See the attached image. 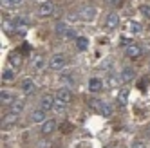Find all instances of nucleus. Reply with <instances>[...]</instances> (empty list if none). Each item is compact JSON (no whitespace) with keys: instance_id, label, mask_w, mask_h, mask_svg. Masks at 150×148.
Here are the masks:
<instances>
[{"instance_id":"obj_1","label":"nucleus","mask_w":150,"mask_h":148,"mask_svg":"<svg viewBox=\"0 0 150 148\" xmlns=\"http://www.w3.org/2000/svg\"><path fill=\"white\" fill-rule=\"evenodd\" d=\"M65 65H67V60H65V56H62V54H54L51 58V61H49V67L52 70H62Z\"/></svg>"},{"instance_id":"obj_2","label":"nucleus","mask_w":150,"mask_h":148,"mask_svg":"<svg viewBox=\"0 0 150 148\" xmlns=\"http://www.w3.org/2000/svg\"><path fill=\"white\" fill-rule=\"evenodd\" d=\"M40 109L42 110H51V109H54V98L51 96V94H45V96H42L40 99Z\"/></svg>"},{"instance_id":"obj_3","label":"nucleus","mask_w":150,"mask_h":148,"mask_svg":"<svg viewBox=\"0 0 150 148\" xmlns=\"http://www.w3.org/2000/svg\"><path fill=\"white\" fill-rule=\"evenodd\" d=\"M80 16L83 20H94V16H96V7L94 6H83L80 9Z\"/></svg>"},{"instance_id":"obj_4","label":"nucleus","mask_w":150,"mask_h":148,"mask_svg":"<svg viewBox=\"0 0 150 148\" xmlns=\"http://www.w3.org/2000/svg\"><path fill=\"white\" fill-rule=\"evenodd\" d=\"M105 25L109 29H116L117 25H120V16H117L116 13H109L105 18Z\"/></svg>"},{"instance_id":"obj_5","label":"nucleus","mask_w":150,"mask_h":148,"mask_svg":"<svg viewBox=\"0 0 150 148\" xmlns=\"http://www.w3.org/2000/svg\"><path fill=\"white\" fill-rule=\"evenodd\" d=\"M52 11H54V4L52 2H44L40 6V9H38V15L40 16H49Z\"/></svg>"},{"instance_id":"obj_6","label":"nucleus","mask_w":150,"mask_h":148,"mask_svg":"<svg viewBox=\"0 0 150 148\" xmlns=\"http://www.w3.org/2000/svg\"><path fill=\"white\" fill-rule=\"evenodd\" d=\"M121 81L123 83H128V81H132L134 78H136V72H134V69H130V67H125L123 70H121Z\"/></svg>"},{"instance_id":"obj_7","label":"nucleus","mask_w":150,"mask_h":148,"mask_svg":"<svg viewBox=\"0 0 150 148\" xmlns=\"http://www.w3.org/2000/svg\"><path fill=\"white\" fill-rule=\"evenodd\" d=\"M54 128H56V121H54V119H47L44 125H42V134H44V135H49V134L54 132Z\"/></svg>"},{"instance_id":"obj_8","label":"nucleus","mask_w":150,"mask_h":148,"mask_svg":"<svg viewBox=\"0 0 150 148\" xmlns=\"http://www.w3.org/2000/svg\"><path fill=\"white\" fill-rule=\"evenodd\" d=\"M0 99H2V105H13L16 99H15V96H13V92H9V90H2L0 92Z\"/></svg>"},{"instance_id":"obj_9","label":"nucleus","mask_w":150,"mask_h":148,"mask_svg":"<svg viewBox=\"0 0 150 148\" xmlns=\"http://www.w3.org/2000/svg\"><path fill=\"white\" fill-rule=\"evenodd\" d=\"M22 54H18V52H13V54H9V63H11L13 69H20L22 67Z\"/></svg>"},{"instance_id":"obj_10","label":"nucleus","mask_w":150,"mask_h":148,"mask_svg":"<svg viewBox=\"0 0 150 148\" xmlns=\"http://www.w3.org/2000/svg\"><path fill=\"white\" fill-rule=\"evenodd\" d=\"M101 87H103V81L100 78H91L89 80V89H91V92H100Z\"/></svg>"},{"instance_id":"obj_11","label":"nucleus","mask_w":150,"mask_h":148,"mask_svg":"<svg viewBox=\"0 0 150 148\" xmlns=\"http://www.w3.org/2000/svg\"><path fill=\"white\" fill-rule=\"evenodd\" d=\"M141 47H139V45H128L127 49H125V52H127V56L128 58H137L139 54H141Z\"/></svg>"},{"instance_id":"obj_12","label":"nucleus","mask_w":150,"mask_h":148,"mask_svg":"<svg viewBox=\"0 0 150 148\" xmlns=\"http://www.w3.org/2000/svg\"><path fill=\"white\" fill-rule=\"evenodd\" d=\"M56 98L62 99V101H65V103H69V101L72 99V94H71L69 89H60V90L56 92Z\"/></svg>"},{"instance_id":"obj_13","label":"nucleus","mask_w":150,"mask_h":148,"mask_svg":"<svg viewBox=\"0 0 150 148\" xmlns=\"http://www.w3.org/2000/svg\"><path fill=\"white\" fill-rule=\"evenodd\" d=\"M31 119H33L35 123H45V121H47V119H45V110H42V109L35 110L33 116H31Z\"/></svg>"},{"instance_id":"obj_14","label":"nucleus","mask_w":150,"mask_h":148,"mask_svg":"<svg viewBox=\"0 0 150 148\" xmlns=\"http://www.w3.org/2000/svg\"><path fill=\"white\" fill-rule=\"evenodd\" d=\"M22 90L25 94H33L35 92V83H33V80H31V78H25L22 81Z\"/></svg>"},{"instance_id":"obj_15","label":"nucleus","mask_w":150,"mask_h":148,"mask_svg":"<svg viewBox=\"0 0 150 148\" xmlns=\"http://www.w3.org/2000/svg\"><path fill=\"white\" fill-rule=\"evenodd\" d=\"M24 109H25V103H24L22 99H16V101L11 105V112H13V114H16V116H18V114H22V112H24Z\"/></svg>"},{"instance_id":"obj_16","label":"nucleus","mask_w":150,"mask_h":148,"mask_svg":"<svg viewBox=\"0 0 150 148\" xmlns=\"http://www.w3.org/2000/svg\"><path fill=\"white\" fill-rule=\"evenodd\" d=\"M54 31H56V35H58V36H67L69 27H67V24H65V22H58V24H56V27H54Z\"/></svg>"},{"instance_id":"obj_17","label":"nucleus","mask_w":150,"mask_h":148,"mask_svg":"<svg viewBox=\"0 0 150 148\" xmlns=\"http://www.w3.org/2000/svg\"><path fill=\"white\" fill-rule=\"evenodd\" d=\"M128 92H130L128 89H121V90H120V94H117V103L123 105V107H125L127 101H128Z\"/></svg>"},{"instance_id":"obj_18","label":"nucleus","mask_w":150,"mask_h":148,"mask_svg":"<svg viewBox=\"0 0 150 148\" xmlns=\"http://www.w3.org/2000/svg\"><path fill=\"white\" fill-rule=\"evenodd\" d=\"M16 119H18V116L16 114H7V116H4V119H2V125L4 126H9V125H15L16 123Z\"/></svg>"},{"instance_id":"obj_19","label":"nucleus","mask_w":150,"mask_h":148,"mask_svg":"<svg viewBox=\"0 0 150 148\" xmlns=\"http://www.w3.org/2000/svg\"><path fill=\"white\" fill-rule=\"evenodd\" d=\"M100 112H101V116H105V118H109V116L112 114V107H110V105L109 103H100Z\"/></svg>"},{"instance_id":"obj_20","label":"nucleus","mask_w":150,"mask_h":148,"mask_svg":"<svg viewBox=\"0 0 150 148\" xmlns=\"http://www.w3.org/2000/svg\"><path fill=\"white\" fill-rule=\"evenodd\" d=\"M76 47H78L80 51H85V49L89 47V40L85 38V36H78V38H76Z\"/></svg>"},{"instance_id":"obj_21","label":"nucleus","mask_w":150,"mask_h":148,"mask_svg":"<svg viewBox=\"0 0 150 148\" xmlns=\"http://www.w3.org/2000/svg\"><path fill=\"white\" fill-rule=\"evenodd\" d=\"M127 27H128V31H132V33H139V31H141V24L136 22V20H130Z\"/></svg>"},{"instance_id":"obj_22","label":"nucleus","mask_w":150,"mask_h":148,"mask_svg":"<svg viewBox=\"0 0 150 148\" xmlns=\"http://www.w3.org/2000/svg\"><path fill=\"white\" fill-rule=\"evenodd\" d=\"M15 78V70H11V69H6L4 72H2V80L4 81H11Z\"/></svg>"},{"instance_id":"obj_23","label":"nucleus","mask_w":150,"mask_h":148,"mask_svg":"<svg viewBox=\"0 0 150 148\" xmlns=\"http://www.w3.org/2000/svg\"><path fill=\"white\" fill-rule=\"evenodd\" d=\"M65 107H67V103H65V101H62V99L54 98V109H58V110H63Z\"/></svg>"},{"instance_id":"obj_24","label":"nucleus","mask_w":150,"mask_h":148,"mask_svg":"<svg viewBox=\"0 0 150 148\" xmlns=\"http://www.w3.org/2000/svg\"><path fill=\"white\" fill-rule=\"evenodd\" d=\"M44 65H45V60L42 58V56H38L35 60V69H44Z\"/></svg>"},{"instance_id":"obj_25","label":"nucleus","mask_w":150,"mask_h":148,"mask_svg":"<svg viewBox=\"0 0 150 148\" xmlns=\"http://www.w3.org/2000/svg\"><path fill=\"white\" fill-rule=\"evenodd\" d=\"M139 11H141V15L143 16H146V18H150V6H141V7H139Z\"/></svg>"},{"instance_id":"obj_26","label":"nucleus","mask_w":150,"mask_h":148,"mask_svg":"<svg viewBox=\"0 0 150 148\" xmlns=\"http://www.w3.org/2000/svg\"><path fill=\"white\" fill-rule=\"evenodd\" d=\"M130 148H145V143H143L141 139H136V141L130 144Z\"/></svg>"},{"instance_id":"obj_27","label":"nucleus","mask_w":150,"mask_h":148,"mask_svg":"<svg viewBox=\"0 0 150 148\" xmlns=\"http://www.w3.org/2000/svg\"><path fill=\"white\" fill-rule=\"evenodd\" d=\"M120 81H121V80H117V76H110V78H109V83H110V85H117Z\"/></svg>"},{"instance_id":"obj_28","label":"nucleus","mask_w":150,"mask_h":148,"mask_svg":"<svg viewBox=\"0 0 150 148\" xmlns=\"http://www.w3.org/2000/svg\"><path fill=\"white\" fill-rule=\"evenodd\" d=\"M110 6H121V0H109Z\"/></svg>"},{"instance_id":"obj_29","label":"nucleus","mask_w":150,"mask_h":148,"mask_svg":"<svg viewBox=\"0 0 150 148\" xmlns=\"http://www.w3.org/2000/svg\"><path fill=\"white\" fill-rule=\"evenodd\" d=\"M74 36H76V33H74L72 29H69V33H67V36H65V38H74Z\"/></svg>"},{"instance_id":"obj_30","label":"nucleus","mask_w":150,"mask_h":148,"mask_svg":"<svg viewBox=\"0 0 150 148\" xmlns=\"http://www.w3.org/2000/svg\"><path fill=\"white\" fill-rule=\"evenodd\" d=\"M62 78H63V81H65V83H69V85L72 83V78L71 76H62Z\"/></svg>"},{"instance_id":"obj_31","label":"nucleus","mask_w":150,"mask_h":148,"mask_svg":"<svg viewBox=\"0 0 150 148\" xmlns=\"http://www.w3.org/2000/svg\"><path fill=\"white\" fill-rule=\"evenodd\" d=\"M9 2H11V4H20L22 0H9Z\"/></svg>"},{"instance_id":"obj_32","label":"nucleus","mask_w":150,"mask_h":148,"mask_svg":"<svg viewBox=\"0 0 150 148\" xmlns=\"http://www.w3.org/2000/svg\"><path fill=\"white\" fill-rule=\"evenodd\" d=\"M146 135H148V137H150V130H148V134H146Z\"/></svg>"}]
</instances>
